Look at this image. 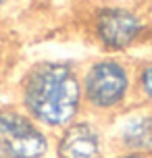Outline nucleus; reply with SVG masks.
<instances>
[{"label":"nucleus","instance_id":"6","mask_svg":"<svg viewBox=\"0 0 152 158\" xmlns=\"http://www.w3.org/2000/svg\"><path fill=\"white\" fill-rule=\"evenodd\" d=\"M112 152L152 154V106L136 102L106 123Z\"/></svg>","mask_w":152,"mask_h":158},{"label":"nucleus","instance_id":"9","mask_svg":"<svg viewBox=\"0 0 152 158\" xmlns=\"http://www.w3.org/2000/svg\"><path fill=\"white\" fill-rule=\"evenodd\" d=\"M13 2H15V0H0V13H2V10H4L6 6H11Z\"/></svg>","mask_w":152,"mask_h":158},{"label":"nucleus","instance_id":"7","mask_svg":"<svg viewBox=\"0 0 152 158\" xmlns=\"http://www.w3.org/2000/svg\"><path fill=\"white\" fill-rule=\"evenodd\" d=\"M136 69V100L152 106V54L133 60Z\"/></svg>","mask_w":152,"mask_h":158},{"label":"nucleus","instance_id":"2","mask_svg":"<svg viewBox=\"0 0 152 158\" xmlns=\"http://www.w3.org/2000/svg\"><path fill=\"white\" fill-rule=\"evenodd\" d=\"M83 112L108 123L133 106L136 69L133 60L121 54H100L79 64Z\"/></svg>","mask_w":152,"mask_h":158},{"label":"nucleus","instance_id":"4","mask_svg":"<svg viewBox=\"0 0 152 158\" xmlns=\"http://www.w3.org/2000/svg\"><path fill=\"white\" fill-rule=\"evenodd\" d=\"M52 133L38 125L19 104L0 106V158H48Z\"/></svg>","mask_w":152,"mask_h":158},{"label":"nucleus","instance_id":"3","mask_svg":"<svg viewBox=\"0 0 152 158\" xmlns=\"http://www.w3.org/2000/svg\"><path fill=\"white\" fill-rule=\"evenodd\" d=\"M92 42L102 54L127 56L142 44L152 42V23L144 13L127 4H98L86 21Z\"/></svg>","mask_w":152,"mask_h":158},{"label":"nucleus","instance_id":"5","mask_svg":"<svg viewBox=\"0 0 152 158\" xmlns=\"http://www.w3.org/2000/svg\"><path fill=\"white\" fill-rule=\"evenodd\" d=\"M54 158H111L112 146L106 123L90 114H81L61 131L52 133Z\"/></svg>","mask_w":152,"mask_h":158},{"label":"nucleus","instance_id":"10","mask_svg":"<svg viewBox=\"0 0 152 158\" xmlns=\"http://www.w3.org/2000/svg\"><path fill=\"white\" fill-rule=\"evenodd\" d=\"M2 42H4V25L0 21V46H2Z\"/></svg>","mask_w":152,"mask_h":158},{"label":"nucleus","instance_id":"8","mask_svg":"<svg viewBox=\"0 0 152 158\" xmlns=\"http://www.w3.org/2000/svg\"><path fill=\"white\" fill-rule=\"evenodd\" d=\"M111 158H152V154H136V152H112Z\"/></svg>","mask_w":152,"mask_h":158},{"label":"nucleus","instance_id":"1","mask_svg":"<svg viewBox=\"0 0 152 158\" xmlns=\"http://www.w3.org/2000/svg\"><path fill=\"white\" fill-rule=\"evenodd\" d=\"M17 104L46 131L56 133L83 112L79 64L67 58H40L17 83Z\"/></svg>","mask_w":152,"mask_h":158}]
</instances>
